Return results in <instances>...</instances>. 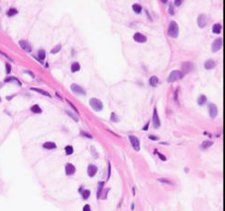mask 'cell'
<instances>
[{
	"mask_svg": "<svg viewBox=\"0 0 225 211\" xmlns=\"http://www.w3.org/2000/svg\"><path fill=\"white\" fill-rule=\"evenodd\" d=\"M167 33L170 36L171 38H177L179 35V27L178 24L175 21V20H172V21L169 23L168 30H167Z\"/></svg>",
	"mask_w": 225,
	"mask_h": 211,
	"instance_id": "1",
	"label": "cell"
},
{
	"mask_svg": "<svg viewBox=\"0 0 225 211\" xmlns=\"http://www.w3.org/2000/svg\"><path fill=\"white\" fill-rule=\"evenodd\" d=\"M185 77V74L180 70H173L172 72L169 74L168 78H167V81L169 83H173L176 82L177 80L182 79L183 78Z\"/></svg>",
	"mask_w": 225,
	"mask_h": 211,
	"instance_id": "2",
	"label": "cell"
},
{
	"mask_svg": "<svg viewBox=\"0 0 225 211\" xmlns=\"http://www.w3.org/2000/svg\"><path fill=\"white\" fill-rule=\"evenodd\" d=\"M197 22H198V27L201 28V29H203V28H205L206 26L208 25V22H209V19H208L207 15H205V14H200V15L198 17Z\"/></svg>",
	"mask_w": 225,
	"mask_h": 211,
	"instance_id": "3",
	"label": "cell"
},
{
	"mask_svg": "<svg viewBox=\"0 0 225 211\" xmlns=\"http://www.w3.org/2000/svg\"><path fill=\"white\" fill-rule=\"evenodd\" d=\"M222 43H223V40L221 37H219L217 39L214 40V42L212 43L211 44V50L213 53H216L218 52L221 47H222Z\"/></svg>",
	"mask_w": 225,
	"mask_h": 211,
	"instance_id": "4",
	"label": "cell"
},
{
	"mask_svg": "<svg viewBox=\"0 0 225 211\" xmlns=\"http://www.w3.org/2000/svg\"><path fill=\"white\" fill-rule=\"evenodd\" d=\"M129 139H130V142L132 144V148L135 149L136 151H139L141 149V144H140V140L137 137L135 136H130L129 137Z\"/></svg>",
	"mask_w": 225,
	"mask_h": 211,
	"instance_id": "5",
	"label": "cell"
},
{
	"mask_svg": "<svg viewBox=\"0 0 225 211\" xmlns=\"http://www.w3.org/2000/svg\"><path fill=\"white\" fill-rule=\"evenodd\" d=\"M152 120H153V127H154L155 129L159 128L160 125H161V122H160V118H159V115H158V113H157V110H156V108H154V109H153Z\"/></svg>",
	"mask_w": 225,
	"mask_h": 211,
	"instance_id": "6",
	"label": "cell"
},
{
	"mask_svg": "<svg viewBox=\"0 0 225 211\" xmlns=\"http://www.w3.org/2000/svg\"><path fill=\"white\" fill-rule=\"evenodd\" d=\"M90 105H91V107L93 108L94 110H96V111H101V110L103 109L102 102L96 98H93L90 100Z\"/></svg>",
	"mask_w": 225,
	"mask_h": 211,
	"instance_id": "7",
	"label": "cell"
},
{
	"mask_svg": "<svg viewBox=\"0 0 225 211\" xmlns=\"http://www.w3.org/2000/svg\"><path fill=\"white\" fill-rule=\"evenodd\" d=\"M181 67H182V72L186 75V73H190L194 69V65L190 62H184L182 63Z\"/></svg>",
	"mask_w": 225,
	"mask_h": 211,
	"instance_id": "8",
	"label": "cell"
},
{
	"mask_svg": "<svg viewBox=\"0 0 225 211\" xmlns=\"http://www.w3.org/2000/svg\"><path fill=\"white\" fill-rule=\"evenodd\" d=\"M208 110H209V114L211 118H215L218 114V107L216 104L210 103L208 106Z\"/></svg>",
	"mask_w": 225,
	"mask_h": 211,
	"instance_id": "9",
	"label": "cell"
},
{
	"mask_svg": "<svg viewBox=\"0 0 225 211\" xmlns=\"http://www.w3.org/2000/svg\"><path fill=\"white\" fill-rule=\"evenodd\" d=\"M71 90L74 94H77V95H85V91L84 90V89H82L81 87L76 84L71 85Z\"/></svg>",
	"mask_w": 225,
	"mask_h": 211,
	"instance_id": "10",
	"label": "cell"
},
{
	"mask_svg": "<svg viewBox=\"0 0 225 211\" xmlns=\"http://www.w3.org/2000/svg\"><path fill=\"white\" fill-rule=\"evenodd\" d=\"M133 39H134V41H135V42H137V43H145V42L147 41V38H146V36L143 35V34H142V33H140V32H137V33L134 34Z\"/></svg>",
	"mask_w": 225,
	"mask_h": 211,
	"instance_id": "11",
	"label": "cell"
},
{
	"mask_svg": "<svg viewBox=\"0 0 225 211\" xmlns=\"http://www.w3.org/2000/svg\"><path fill=\"white\" fill-rule=\"evenodd\" d=\"M215 67H216V63L213 59H208V60L205 61V63H204V67H205L207 70L213 69Z\"/></svg>",
	"mask_w": 225,
	"mask_h": 211,
	"instance_id": "12",
	"label": "cell"
},
{
	"mask_svg": "<svg viewBox=\"0 0 225 211\" xmlns=\"http://www.w3.org/2000/svg\"><path fill=\"white\" fill-rule=\"evenodd\" d=\"M20 47H21L22 49H23L25 52H27V53H29V52L31 51L30 44H29V43H28L27 41H20Z\"/></svg>",
	"mask_w": 225,
	"mask_h": 211,
	"instance_id": "13",
	"label": "cell"
},
{
	"mask_svg": "<svg viewBox=\"0 0 225 211\" xmlns=\"http://www.w3.org/2000/svg\"><path fill=\"white\" fill-rule=\"evenodd\" d=\"M65 172L67 175H72V174H74L76 172V168L71 163H67L65 166Z\"/></svg>",
	"mask_w": 225,
	"mask_h": 211,
	"instance_id": "14",
	"label": "cell"
},
{
	"mask_svg": "<svg viewBox=\"0 0 225 211\" xmlns=\"http://www.w3.org/2000/svg\"><path fill=\"white\" fill-rule=\"evenodd\" d=\"M97 166H95V165H93V164H91V165H89V166H88V175H89L90 177H93V176L95 175L96 173H97Z\"/></svg>",
	"mask_w": 225,
	"mask_h": 211,
	"instance_id": "15",
	"label": "cell"
},
{
	"mask_svg": "<svg viewBox=\"0 0 225 211\" xmlns=\"http://www.w3.org/2000/svg\"><path fill=\"white\" fill-rule=\"evenodd\" d=\"M158 83H159V79H158V78L156 76H153V77H151V78H150L149 84L151 85L152 87L155 88V87L158 85Z\"/></svg>",
	"mask_w": 225,
	"mask_h": 211,
	"instance_id": "16",
	"label": "cell"
},
{
	"mask_svg": "<svg viewBox=\"0 0 225 211\" xmlns=\"http://www.w3.org/2000/svg\"><path fill=\"white\" fill-rule=\"evenodd\" d=\"M221 25L220 23H215L212 26V32L214 34H220L221 31Z\"/></svg>",
	"mask_w": 225,
	"mask_h": 211,
	"instance_id": "17",
	"label": "cell"
},
{
	"mask_svg": "<svg viewBox=\"0 0 225 211\" xmlns=\"http://www.w3.org/2000/svg\"><path fill=\"white\" fill-rule=\"evenodd\" d=\"M212 145H213V141L205 140V141H203V142H202V144H201V149H209L210 147H211Z\"/></svg>",
	"mask_w": 225,
	"mask_h": 211,
	"instance_id": "18",
	"label": "cell"
},
{
	"mask_svg": "<svg viewBox=\"0 0 225 211\" xmlns=\"http://www.w3.org/2000/svg\"><path fill=\"white\" fill-rule=\"evenodd\" d=\"M207 102V97L205 95H200L198 98V105H204Z\"/></svg>",
	"mask_w": 225,
	"mask_h": 211,
	"instance_id": "19",
	"label": "cell"
},
{
	"mask_svg": "<svg viewBox=\"0 0 225 211\" xmlns=\"http://www.w3.org/2000/svg\"><path fill=\"white\" fill-rule=\"evenodd\" d=\"M43 148L47 149H53L56 148V145L54 144L53 142H46L43 144Z\"/></svg>",
	"mask_w": 225,
	"mask_h": 211,
	"instance_id": "20",
	"label": "cell"
},
{
	"mask_svg": "<svg viewBox=\"0 0 225 211\" xmlns=\"http://www.w3.org/2000/svg\"><path fill=\"white\" fill-rule=\"evenodd\" d=\"M132 9H133V11L135 12L136 14H140L141 12H142V6L141 5H138V4H134L133 6H132Z\"/></svg>",
	"mask_w": 225,
	"mask_h": 211,
	"instance_id": "21",
	"label": "cell"
},
{
	"mask_svg": "<svg viewBox=\"0 0 225 211\" xmlns=\"http://www.w3.org/2000/svg\"><path fill=\"white\" fill-rule=\"evenodd\" d=\"M71 70L72 72H77V71L80 70V65L78 63H74L71 67Z\"/></svg>",
	"mask_w": 225,
	"mask_h": 211,
	"instance_id": "22",
	"label": "cell"
},
{
	"mask_svg": "<svg viewBox=\"0 0 225 211\" xmlns=\"http://www.w3.org/2000/svg\"><path fill=\"white\" fill-rule=\"evenodd\" d=\"M30 110L31 111L33 112V113H41V107H40V106H38L37 104H36V105H33L32 107L30 108Z\"/></svg>",
	"mask_w": 225,
	"mask_h": 211,
	"instance_id": "23",
	"label": "cell"
},
{
	"mask_svg": "<svg viewBox=\"0 0 225 211\" xmlns=\"http://www.w3.org/2000/svg\"><path fill=\"white\" fill-rule=\"evenodd\" d=\"M5 81H6V82H13V83H18V85H21V83L20 82V81H18V79H17V78H6V79H5Z\"/></svg>",
	"mask_w": 225,
	"mask_h": 211,
	"instance_id": "24",
	"label": "cell"
},
{
	"mask_svg": "<svg viewBox=\"0 0 225 211\" xmlns=\"http://www.w3.org/2000/svg\"><path fill=\"white\" fill-rule=\"evenodd\" d=\"M31 90H33V91H36V92H39V93H41L42 95H45V96H48V97H51L50 94H49L48 92L44 91V90H39V89H36V88H31Z\"/></svg>",
	"mask_w": 225,
	"mask_h": 211,
	"instance_id": "25",
	"label": "cell"
},
{
	"mask_svg": "<svg viewBox=\"0 0 225 211\" xmlns=\"http://www.w3.org/2000/svg\"><path fill=\"white\" fill-rule=\"evenodd\" d=\"M82 196H83L84 199H88L90 196V191L89 190H85V191H83V193H82Z\"/></svg>",
	"mask_w": 225,
	"mask_h": 211,
	"instance_id": "26",
	"label": "cell"
},
{
	"mask_svg": "<svg viewBox=\"0 0 225 211\" xmlns=\"http://www.w3.org/2000/svg\"><path fill=\"white\" fill-rule=\"evenodd\" d=\"M18 13V11H17V9H15V8H10L9 10L8 11V16H9V17H12V16L16 15V14Z\"/></svg>",
	"mask_w": 225,
	"mask_h": 211,
	"instance_id": "27",
	"label": "cell"
},
{
	"mask_svg": "<svg viewBox=\"0 0 225 211\" xmlns=\"http://www.w3.org/2000/svg\"><path fill=\"white\" fill-rule=\"evenodd\" d=\"M104 185V183L100 182L98 184V189H97V197H100V195H101V191H102V187Z\"/></svg>",
	"mask_w": 225,
	"mask_h": 211,
	"instance_id": "28",
	"label": "cell"
},
{
	"mask_svg": "<svg viewBox=\"0 0 225 211\" xmlns=\"http://www.w3.org/2000/svg\"><path fill=\"white\" fill-rule=\"evenodd\" d=\"M73 151H74V149H73V147H71V146H67V147L65 148V152L67 155H71L73 153Z\"/></svg>",
	"mask_w": 225,
	"mask_h": 211,
	"instance_id": "29",
	"label": "cell"
},
{
	"mask_svg": "<svg viewBox=\"0 0 225 211\" xmlns=\"http://www.w3.org/2000/svg\"><path fill=\"white\" fill-rule=\"evenodd\" d=\"M38 55H39V58L41 59V60H43V59L45 58V56H46V54H45V51L41 50V51L39 52V54H38Z\"/></svg>",
	"mask_w": 225,
	"mask_h": 211,
	"instance_id": "30",
	"label": "cell"
},
{
	"mask_svg": "<svg viewBox=\"0 0 225 211\" xmlns=\"http://www.w3.org/2000/svg\"><path fill=\"white\" fill-rule=\"evenodd\" d=\"M61 47H62V46H61V44H58L57 46H55L54 48H53V49H52L51 53H52V54H56V53H58V52L61 50Z\"/></svg>",
	"mask_w": 225,
	"mask_h": 211,
	"instance_id": "31",
	"label": "cell"
},
{
	"mask_svg": "<svg viewBox=\"0 0 225 211\" xmlns=\"http://www.w3.org/2000/svg\"><path fill=\"white\" fill-rule=\"evenodd\" d=\"M168 12H169V14H170L171 16L175 15V9H174V5H173V4H170V6H169Z\"/></svg>",
	"mask_w": 225,
	"mask_h": 211,
	"instance_id": "32",
	"label": "cell"
},
{
	"mask_svg": "<svg viewBox=\"0 0 225 211\" xmlns=\"http://www.w3.org/2000/svg\"><path fill=\"white\" fill-rule=\"evenodd\" d=\"M110 119H111V121H113V122H118V118L117 117L116 113H111V115H110Z\"/></svg>",
	"mask_w": 225,
	"mask_h": 211,
	"instance_id": "33",
	"label": "cell"
},
{
	"mask_svg": "<svg viewBox=\"0 0 225 211\" xmlns=\"http://www.w3.org/2000/svg\"><path fill=\"white\" fill-rule=\"evenodd\" d=\"M158 181L161 183H165V184H172V182H170L167 179H158Z\"/></svg>",
	"mask_w": 225,
	"mask_h": 211,
	"instance_id": "34",
	"label": "cell"
},
{
	"mask_svg": "<svg viewBox=\"0 0 225 211\" xmlns=\"http://www.w3.org/2000/svg\"><path fill=\"white\" fill-rule=\"evenodd\" d=\"M157 155H158V157H159V158L161 159L162 160H163V161H165V160H166V158H165V156H164V155L162 154V153L157 152Z\"/></svg>",
	"mask_w": 225,
	"mask_h": 211,
	"instance_id": "35",
	"label": "cell"
},
{
	"mask_svg": "<svg viewBox=\"0 0 225 211\" xmlns=\"http://www.w3.org/2000/svg\"><path fill=\"white\" fill-rule=\"evenodd\" d=\"M10 71H11V67H10V65L6 64V72L8 74V73H10Z\"/></svg>",
	"mask_w": 225,
	"mask_h": 211,
	"instance_id": "36",
	"label": "cell"
},
{
	"mask_svg": "<svg viewBox=\"0 0 225 211\" xmlns=\"http://www.w3.org/2000/svg\"><path fill=\"white\" fill-rule=\"evenodd\" d=\"M83 211H91V208H90L89 205H85L83 208Z\"/></svg>",
	"mask_w": 225,
	"mask_h": 211,
	"instance_id": "37",
	"label": "cell"
},
{
	"mask_svg": "<svg viewBox=\"0 0 225 211\" xmlns=\"http://www.w3.org/2000/svg\"><path fill=\"white\" fill-rule=\"evenodd\" d=\"M81 136H85V137H88V138H92V136L91 135H89V134H88V133H85V132H81Z\"/></svg>",
	"mask_w": 225,
	"mask_h": 211,
	"instance_id": "38",
	"label": "cell"
},
{
	"mask_svg": "<svg viewBox=\"0 0 225 211\" xmlns=\"http://www.w3.org/2000/svg\"><path fill=\"white\" fill-rule=\"evenodd\" d=\"M183 3V1H174V5L176 7H179Z\"/></svg>",
	"mask_w": 225,
	"mask_h": 211,
	"instance_id": "39",
	"label": "cell"
},
{
	"mask_svg": "<svg viewBox=\"0 0 225 211\" xmlns=\"http://www.w3.org/2000/svg\"><path fill=\"white\" fill-rule=\"evenodd\" d=\"M149 138L151 139V140H153V141H156L159 139L157 137H154V136H149Z\"/></svg>",
	"mask_w": 225,
	"mask_h": 211,
	"instance_id": "40",
	"label": "cell"
},
{
	"mask_svg": "<svg viewBox=\"0 0 225 211\" xmlns=\"http://www.w3.org/2000/svg\"><path fill=\"white\" fill-rule=\"evenodd\" d=\"M68 114H69V115H70L71 117H72V118H73V119H74V120H76V122L78 121V119H77V118H76V116H74V114H72V113H68Z\"/></svg>",
	"mask_w": 225,
	"mask_h": 211,
	"instance_id": "41",
	"label": "cell"
},
{
	"mask_svg": "<svg viewBox=\"0 0 225 211\" xmlns=\"http://www.w3.org/2000/svg\"><path fill=\"white\" fill-rule=\"evenodd\" d=\"M148 128H149V122H148V123L146 124L145 126H143V128H142V130H144V131H147Z\"/></svg>",
	"mask_w": 225,
	"mask_h": 211,
	"instance_id": "42",
	"label": "cell"
},
{
	"mask_svg": "<svg viewBox=\"0 0 225 211\" xmlns=\"http://www.w3.org/2000/svg\"><path fill=\"white\" fill-rule=\"evenodd\" d=\"M109 176H110V165L109 163V175H108V179H109Z\"/></svg>",
	"mask_w": 225,
	"mask_h": 211,
	"instance_id": "43",
	"label": "cell"
},
{
	"mask_svg": "<svg viewBox=\"0 0 225 211\" xmlns=\"http://www.w3.org/2000/svg\"><path fill=\"white\" fill-rule=\"evenodd\" d=\"M132 210L134 209V204H132Z\"/></svg>",
	"mask_w": 225,
	"mask_h": 211,
	"instance_id": "44",
	"label": "cell"
},
{
	"mask_svg": "<svg viewBox=\"0 0 225 211\" xmlns=\"http://www.w3.org/2000/svg\"><path fill=\"white\" fill-rule=\"evenodd\" d=\"M0 102H1V98H0Z\"/></svg>",
	"mask_w": 225,
	"mask_h": 211,
	"instance_id": "45",
	"label": "cell"
},
{
	"mask_svg": "<svg viewBox=\"0 0 225 211\" xmlns=\"http://www.w3.org/2000/svg\"><path fill=\"white\" fill-rule=\"evenodd\" d=\"M0 86H2V85H1V84H0Z\"/></svg>",
	"mask_w": 225,
	"mask_h": 211,
	"instance_id": "46",
	"label": "cell"
}]
</instances>
